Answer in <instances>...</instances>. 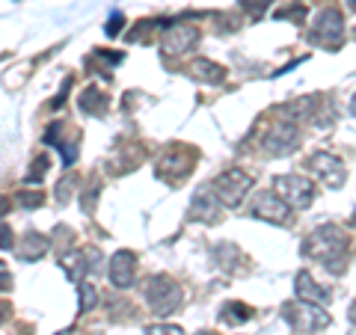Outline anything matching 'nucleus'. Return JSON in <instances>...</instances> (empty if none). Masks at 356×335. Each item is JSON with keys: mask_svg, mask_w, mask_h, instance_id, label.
Segmentation results:
<instances>
[{"mask_svg": "<svg viewBox=\"0 0 356 335\" xmlns=\"http://www.w3.org/2000/svg\"><path fill=\"white\" fill-rule=\"evenodd\" d=\"M13 229L9 226H3V222H0V250H13Z\"/></svg>", "mask_w": 356, "mask_h": 335, "instance_id": "obj_26", "label": "nucleus"}, {"mask_svg": "<svg viewBox=\"0 0 356 335\" xmlns=\"http://www.w3.org/2000/svg\"><path fill=\"white\" fill-rule=\"evenodd\" d=\"M252 187V175L243 172V170H226L222 175L214 178V184H211V193L220 205L226 208H238L243 202V196L250 193Z\"/></svg>", "mask_w": 356, "mask_h": 335, "instance_id": "obj_2", "label": "nucleus"}, {"mask_svg": "<svg viewBox=\"0 0 356 335\" xmlns=\"http://www.w3.org/2000/svg\"><path fill=\"white\" fill-rule=\"evenodd\" d=\"M297 300L300 303H312V306H327L332 300V294L327 288H321L315 279H312L309 270H300L297 273Z\"/></svg>", "mask_w": 356, "mask_h": 335, "instance_id": "obj_11", "label": "nucleus"}, {"mask_svg": "<svg viewBox=\"0 0 356 335\" xmlns=\"http://www.w3.org/2000/svg\"><path fill=\"white\" fill-rule=\"evenodd\" d=\"M282 315L303 335H312V332L330 327V315L321 311V306H312V303H288V306H282Z\"/></svg>", "mask_w": 356, "mask_h": 335, "instance_id": "obj_5", "label": "nucleus"}, {"mask_svg": "<svg viewBox=\"0 0 356 335\" xmlns=\"http://www.w3.org/2000/svg\"><path fill=\"white\" fill-rule=\"evenodd\" d=\"M264 146L273 158H282V154H291L294 146H297V125L294 122H276L273 131L264 137Z\"/></svg>", "mask_w": 356, "mask_h": 335, "instance_id": "obj_8", "label": "nucleus"}, {"mask_svg": "<svg viewBox=\"0 0 356 335\" xmlns=\"http://www.w3.org/2000/svg\"><path fill=\"white\" fill-rule=\"evenodd\" d=\"M273 190L280 193V199L288 208H309L315 202V184L309 181L306 175H276L273 178Z\"/></svg>", "mask_w": 356, "mask_h": 335, "instance_id": "obj_3", "label": "nucleus"}, {"mask_svg": "<svg viewBox=\"0 0 356 335\" xmlns=\"http://www.w3.org/2000/svg\"><path fill=\"white\" fill-rule=\"evenodd\" d=\"M146 335H184L181 327H172V323H158V327L146 329Z\"/></svg>", "mask_w": 356, "mask_h": 335, "instance_id": "obj_23", "label": "nucleus"}, {"mask_svg": "<svg viewBox=\"0 0 356 335\" xmlns=\"http://www.w3.org/2000/svg\"><path fill=\"white\" fill-rule=\"evenodd\" d=\"M98 303V294L89 282H81V311H92Z\"/></svg>", "mask_w": 356, "mask_h": 335, "instance_id": "obj_20", "label": "nucleus"}, {"mask_svg": "<svg viewBox=\"0 0 356 335\" xmlns=\"http://www.w3.org/2000/svg\"><path fill=\"white\" fill-rule=\"evenodd\" d=\"M57 335H74V332H72V329H65V332H57Z\"/></svg>", "mask_w": 356, "mask_h": 335, "instance_id": "obj_30", "label": "nucleus"}, {"mask_svg": "<svg viewBox=\"0 0 356 335\" xmlns=\"http://www.w3.org/2000/svg\"><path fill=\"white\" fill-rule=\"evenodd\" d=\"M344 39V18L336 9H324L315 21V33H312V42H321L327 48H339Z\"/></svg>", "mask_w": 356, "mask_h": 335, "instance_id": "obj_6", "label": "nucleus"}, {"mask_svg": "<svg viewBox=\"0 0 356 335\" xmlns=\"http://www.w3.org/2000/svg\"><path fill=\"white\" fill-rule=\"evenodd\" d=\"M48 238L44 234H39V231H30L27 238H24V243L18 247V259L21 261H36V259H42L44 252H48Z\"/></svg>", "mask_w": 356, "mask_h": 335, "instance_id": "obj_16", "label": "nucleus"}, {"mask_svg": "<svg viewBox=\"0 0 356 335\" xmlns=\"http://www.w3.org/2000/svg\"><path fill=\"white\" fill-rule=\"evenodd\" d=\"M252 217L285 226L288 217H291V208H288L276 193H259V196L252 199Z\"/></svg>", "mask_w": 356, "mask_h": 335, "instance_id": "obj_7", "label": "nucleus"}, {"mask_svg": "<svg viewBox=\"0 0 356 335\" xmlns=\"http://www.w3.org/2000/svg\"><path fill=\"white\" fill-rule=\"evenodd\" d=\"M187 217L191 220H208V222H217L220 220V202L214 199V193H205V190H199L193 196V205L187 211Z\"/></svg>", "mask_w": 356, "mask_h": 335, "instance_id": "obj_14", "label": "nucleus"}, {"mask_svg": "<svg viewBox=\"0 0 356 335\" xmlns=\"http://www.w3.org/2000/svg\"><path fill=\"white\" fill-rule=\"evenodd\" d=\"M9 311H13V309H9L6 303H0V323H3V320L9 318Z\"/></svg>", "mask_w": 356, "mask_h": 335, "instance_id": "obj_29", "label": "nucleus"}, {"mask_svg": "<svg viewBox=\"0 0 356 335\" xmlns=\"http://www.w3.org/2000/svg\"><path fill=\"white\" fill-rule=\"evenodd\" d=\"M199 335H214V332H199Z\"/></svg>", "mask_w": 356, "mask_h": 335, "instance_id": "obj_31", "label": "nucleus"}, {"mask_svg": "<svg viewBox=\"0 0 356 335\" xmlns=\"http://www.w3.org/2000/svg\"><path fill=\"white\" fill-rule=\"evenodd\" d=\"M146 297H149V306L154 309V315H172V311L181 306V288H178L170 276H154L149 279V288H146Z\"/></svg>", "mask_w": 356, "mask_h": 335, "instance_id": "obj_4", "label": "nucleus"}, {"mask_svg": "<svg viewBox=\"0 0 356 335\" xmlns=\"http://www.w3.org/2000/svg\"><path fill=\"white\" fill-rule=\"evenodd\" d=\"M191 72L199 77V81H205V83H222L226 81V69L217 63H211V60H196L191 65Z\"/></svg>", "mask_w": 356, "mask_h": 335, "instance_id": "obj_17", "label": "nucleus"}, {"mask_svg": "<svg viewBox=\"0 0 356 335\" xmlns=\"http://www.w3.org/2000/svg\"><path fill=\"white\" fill-rule=\"evenodd\" d=\"M98 261H102V252L92 250V247H86V250H74L72 255H65L63 267H65V273H69L72 279H81L83 273L98 270Z\"/></svg>", "mask_w": 356, "mask_h": 335, "instance_id": "obj_10", "label": "nucleus"}, {"mask_svg": "<svg viewBox=\"0 0 356 335\" xmlns=\"http://www.w3.org/2000/svg\"><path fill=\"white\" fill-rule=\"evenodd\" d=\"M122 24H125V18H122V13H113V18H110V24L104 27L107 36H119L122 33Z\"/></svg>", "mask_w": 356, "mask_h": 335, "instance_id": "obj_25", "label": "nucleus"}, {"mask_svg": "<svg viewBox=\"0 0 356 335\" xmlns=\"http://www.w3.org/2000/svg\"><path fill=\"white\" fill-rule=\"evenodd\" d=\"M57 149H63V161H65V166H72L74 158H77V146H74V142H65V146H57Z\"/></svg>", "mask_w": 356, "mask_h": 335, "instance_id": "obj_27", "label": "nucleus"}, {"mask_svg": "<svg viewBox=\"0 0 356 335\" xmlns=\"http://www.w3.org/2000/svg\"><path fill=\"white\" fill-rule=\"evenodd\" d=\"M134 261H137V255L128 252V250H119L113 259H110V282H113V288H128L131 285Z\"/></svg>", "mask_w": 356, "mask_h": 335, "instance_id": "obj_13", "label": "nucleus"}, {"mask_svg": "<svg viewBox=\"0 0 356 335\" xmlns=\"http://www.w3.org/2000/svg\"><path fill=\"white\" fill-rule=\"evenodd\" d=\"M252 318V309L247 306V303H226L222 306V311H220V320L222 323H229V327H238V323H247Z\"/></svg>", "mask_w": 356, "mask_h": 335, "instance_id": "obj_19", "label": "nucleus"}, {"mask_svg": "<svg viewBox=\"0 0 356 335\" xmlns=\"http://www.w3.org/2000/svg\"><path fill=\"white\" fill-rule=\"evenodd\" d=\"M48 166H51V161L44 158V154H39V158L33 161V172L27 175V181H42V175L48 172Z\"/></svg>", "mask_w": 356, "mask_h": 335, "instance_id": "obj_21", "label": "nucleus"}, {"mask_svg": "<svg viewBox=\"0 0 356 335\" xmlns=\"http://www.w3.org/2000/svg\"><path fill=\"white\" fill-rule=\"evenodd\" d=\"M214 261L222 267V270H229V273H243L238 264H247L243 252L235 247V243H220V247L214 250Z\"/></svg>", "mask_w": 356, "mask_h": 335, "instance_id": "obj_15", "label": "nucleus"}, {"mask_svg": "<svg viewBox=\"0 0 356 335\" xmlns=\"http://www.w3.org/2000/svg\"><path fill=\"white\" fill-rule=\"evenodd\" d=\"M309 166L321 175V181L330 184V187H341V184H344V178H348V172H344V163L336 158V154H330V152L312 154V158H309Z\"/></svg>", "mask_w": 356, "mask_h": 335, "instance_id": "obj_9", "label": "nucleus"}, {"mask_svg": "<svg viewBox=\"0 0 356 335\" xmlns=\"http://www.w3.org/2000/svg\"><path fill=\"white\" fill-rule=\"evenodd\" d=\"M72 184H74V175H69V178H63V181L57 184V202H60V205H65V202H69Z\"/></svg>", "mask_w": 356, "mask_h": 335, "instance_id": "obj_22", "label": "nucleus"}, {"mask_svg": "<svg viewBox=\"0 0 356 335\" xmlns=\"http://www.w3.org/2000/svg\"><path fill=\"white\" fill-rule=\"evenodd\" d=\"M196 42H199L196 27H191V24L170 27V33L163 36V54H184V51H191Z\"/></svg>", "mask_w": 356, "mask_h": 335, "instance_id": "obj_12", "label": "nucleus"}, {"mask_svg": "<svg viewBox=\"0 0 356 335\" xmlns=\"http://www.w3.org/2000/svg\"><path fill=\"white\" fill-rule=\"evenodd\" d=\"M18 202L24 208H39L44 202V196L42 193H18Z\"/></svg>", "mask_w": 356, "mask_h": 335, "instance_id": "obj_24", "label": "nucleus"}, {"mask_svg": "<svg viewBox=\"0 0 356 335\" xmlns=\"http://www.w3.org/2000/svg\"><path fill=\"white\" fill-rule=\"evenodd\" d=\"M81 110H83V113H89V116L104 113V110H107V95H104L98 86L83 89V95H81Z\"/></svg>", "mask_w": 356, "mask_h": 335, "instance_id": "obj_18", "label": "nucleus"}, {"mask_svg": "<svg viewBox=\"0 0 356 335\" xmlns=\"http://www.w3.org/2000/svg\"><path fill=\"white\" fill-rule=\"evenodd\" d=\"M0 291H13V276L6 270H0Z\"/></svg>", "mask_w": 356, "mask_h": 335, "instance_id": "obj_28", "label": "nucleus"}, {"mask_svg": "<svg viewBox=\"0 0 356 335\" xmlns=\"http://www.w3.org/2000/svg\"><path fill=\"white\" fill-rule=\"evenodd\" d=\"M344 250H348V238L339 226H321L318 231H312V238L303 243V252L309 259H318L321 264H327L332 273H344Z\"/></svg>", "mask_w": 356, "mask_h": 335, "instance_id": "obj_1", "label": "nucleus"}]
</instances>
